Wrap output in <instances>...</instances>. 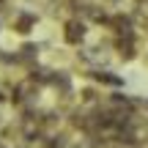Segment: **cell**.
<instances>
[{
    "instance_id": "obj_9",
    "label": "cell",
    "mask_w": 148,
    "mask_h": 148,
    "mask_svg": "<svg viewBox=\"0 0 148 148\" xmlns=\"http://www.w3.org/2000/svg\"><path fill=\"white\" fill-rule=\"evenodd\" d=\"M5 8H8V3H5V0H0V14H3Z\"/></svg>"
},
{
    "instance_id": "obj_8",
    "label": "cell",
    "mask_w": 148,
    "mask_h": 148,
    "mask_svg": "<svg viewBox=\"0 0 148 148\" xmlns=\"http://www.w3.org/2000/svg\"><path fill=\"white\" fill-rule=\"evenodd\" d=\"M88 77H93L99 85H112V88H118V85L123 82V79L118 77V74H112V71H107V69H104V71H101V69H99V71H90Z\"/></svg>"
},
{
    "instance_id": "obj_12",
    "label": "cell",
    "mask_w": 148,
    "mask_h": 148,
    "mask_svg": "<svg viewBox=\"0 0 148 148\" xmlns=\"http://www.w3.org/2000/svg\"><path fill=\"white\" fill-rule=\"evenodd\" d=\"M145 63H148V52H145Z\"/></svg>"
},
{
    "instance_id": "obj_10",
    "label": "cell",
    "mask_w": 148,
    "mask_h": 148,
    "mask_svg": "<svg viewBox=\"0 0 148 148\" xmlns=\"http://www.w3.org/2000/svg\"><path fill=\"white\" fill-rule=\"evenodd\" d=\"M0 148H8V145H5V140H3V137H0Z\"/></svg>"
},
{
    "instance_id": "obj_5",
    "label": "cell",
    "mask_w": 148,
    "mask_h": 148,
    "mask_svg": "<svg viewBox=\"0 0 148 148\" xmlns=\"http://www.w3.org/2000/svg\"><path fill=\"white\" fill-rule=\"evenodd\" d=\"M36 60H38V44L25 41L19 49H16V63H22V66H27V69H33V66H36Z\"/></svg>"
},
{
    "instance_id": "obj_2",
    "label": "cell",
    "mask_w": 148,
    "mask_h": 148,
    "mask_svg": "<svg viewBox=\"0 0 148 148\" xmlns=\"http://www.w3.org/2000/svg\"><path fill=\"white\" fill-rule=\"evenodd\" d=\"M107 27L115 33V38H132L134 36V19H132V14H112V19H110Z\"/></svg>"
},
{
    "instance_id": "obj_1",
    "label": "cell",
    "mask_w": 148,
    "mask_h": 148,
    "mask_svg": "<svg viewBox=\"0 0 148 148\" xmlns=\"http://www.w3.org/2000/svg\"><path fill=\"white\" fill-rule=\"evenodd\" d=\"M85 36H88V30H85V22L79 19V16H71V19L63 22V38H66V44L79 47V44L85 41Z\"/></svg>"
},
{
    "instance_id": "obj_6",
    "label": "cell",
    "mask_w": 148,
    "mask_h": 148,
    "mask_svg": "<svg viewBox=\"0 0 148 148\" xmlns=\"http://www.w3.org/2000/svg\"><path fill=\"white\" fill-rule=\"evenodd\" d=\"M49 85H52V88L58 90L60 96H69V93H71V77H69L66 71H52Z\"/></svg>"
},
{
    "instance_id": "obj_4",
    "label": "cell",
    "mask_w": 148,
    "mask_h": 148,
    "mask_svg": "<svg viewBox=\"0 0 148 148\" xmlns=\"http://www.w3.org/2000/svg\"><path fill=\"white\" fill-rule=\"evenodd\" d=\"M115 52H118V58H121L123 63L134 60V58H137V36H132V38H115Z\"/></svg>"
},
{
    "instance_id": "obj_7",
    "label": "cell",
    "mask_w": 148,
    "mask_h": 148,
    "mask_svg": "<svg viewBox=\"0 0 148 148\" xmlns=\"http://www.w3.org/2000/svg\"><path fill=\"white\" fill-rule=\"evenodd\" d=\"M77 99H79V104H82V107H99V104H101V99H99V90H96L93 85L82 88Z\"/></svg>"
},
{
    "instance_id": "obj_11",
    "label": "cell",
    "mask_w": 148,
    "mask_h": 148,
    "mask_svg": "<svg viewBox=\"0 0 148 148\" xmlns=\"http://www.w3.org/2000/svg\"><path fill=\"white\" fill-rule=\"evenodd\" d=\"M3 58H5V55H3V49H0V60H3Z\"/></svg>"
},
{
    "instance_id": "obj_3",
    "label": "cell",
    "mask_w": 148,
    "mask_h": 148,
    "mask_svg": "<svg viewBox=\"0 0 148 148\" xmlns=\"http://www.w3.org/2000/svg\"><path fill=\"white\" fill-rule=\"evenodd\" d=\"M36 25H38V16L33 14V11H16L14 19H11V27H14V33H19V36L33 33Z\"/></svg>"
}]
</instances>
